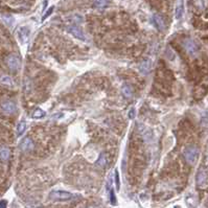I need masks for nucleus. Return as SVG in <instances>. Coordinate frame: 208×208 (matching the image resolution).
Returning a JSON list of instances; mask_svg holds the SVG:
<instances>
[{
	"mask_svg": "<svg viewBox=\"0 0 208 208\" xmlns=\"http://www.w3.org/2000/svg\"><path fill=\"white\" fill-rule=\"evenodd\" d=\"M46 115V112L44 110H42L41 108H37V109L34 110V112L32 113V117L35 119H40L43 118Z\"/></svg>",
	"mask_w": 208,
	"mask_h": 208,
	"instance_id": "16",
	"label": "nucleus"
},
{
	"mask_svg": "<svg viewBox=\"0 0 208 208\" xmlns=\"http://www.w3.org/2000/svg\"><path fill=\"white\" fill-rule=\"evenodd\" d=\"M110 202L113 205L116 204V197H115V192H114V189L111 188L110 189Z\"/></svg>",
	"mask_w": 208,
	"mask_h": 208,
	"instance_id": "21",
	"label": "nucleus"
},
{
	"mask_svg": "<svg viewBox=\"0 0 208 208\" xmlns=\"http://www.w3.org/2000/svg\"><path fill=\"white\" fill-rule=\"evenodd\" d=\"M114 178H115V185H116V189L119 190L120 189V180H119V173L118 169L114 170Z\"/></svg>",
	"mask_w": 208,
	"mask_h": 208,
	"instance_id": "20",
	"label": "nucleus"
},
{
	"mask_svg": "<svg viewBox=\"0 0 208 208\" xmlns=\"http://www.w3.org/2000/svg\"><path fill=\"white\" fill-rule=\"evenodd\" d=\"M106 163H107V158H106V154L105 153H102L101 156L98 157V159H97V161H96V166H98V167H105L106 166Z\"/></svg>",
	"mask_w": 208,
	"mask_h": 208,
	"instance_id": "17",
	"label": "nucleus"
},
{
	"mask_svg": "<svg viewBox=\"0 0 208 208\" xmlns=\"http://www.w3.org/2000/svg\"><path fill=\"white\" fill-rule=\"evenodd\" d=\"M152 22L155 26H156L157 29L159 30H163L165 29V22H164L163 18L160 16V15L158 14H154L153 15V18H152Z\"/></svg>",
	"mask_w": 208,
	"mask_h": 208,
	"instance_id": "8",
	"label": "nucleus"
},
{
	"mask_svg": "<svg viewBox=\"0 0 208 208\" xmlns=\"http://www.w3.org/2000/svg\"><path fill=\"white\" fill-rule=\"evenodd\" d=\"M11 157V151L10 148L7 147H1L0 148V160L2 162H8V159Z\"/></svg>",
	"mask_w": 208,
	"mask_h": 208,
	"instance_id": "11",
	"label": "nucleus"
},
{
	"mask_svg": "<svg viewBox=\"0 0 208 208\" xmlns=\"http://www.w3.org/2000/svg\"><path fill=\"white\" fill-rule=\"evenodd\" d=\"M18 39L19 41L22 43V44H25L27 43L30 36V29L29 27L27 26H21L19 29H18Z\"/></svg>",
	"mask_w": 208,
	"mask_h": 208,
	"instance_id": "7",
	"label": "nucleus"
},
{
	"mask_svg": "<svg viewBox=\"0 0 208 208\" xmlns=\"http://www.w3.org/2000/svg\"><path fill=\"white\" fill-rule=\"evenodd\" d=\"M184 157L189 164H195L199 157V150L194 145L186 147L184 150Z\"/></svg>",
	"mask_w": 208,
	"mask_h": 208,
	"instance_id": "1",
	"label": "nucleus"
},
{
	"mask_svg": "<svg viewBox=\"0 0 208 208\" xmlns=\"http://www.w3.org/2000/svg\"><path fill=\"white\" fill-rule=\"evenodd\" d=\"M0 83L2 84V85H4V86H7V87H14V81H13V79H12L11 76H8V75H2V76H0Z\"/></svg>",
	"mask_w": 208,
	"mask_h": 208,
	"instance_id": "13",
	"label": "nucleus"
},
{
	"mask_svg": "<svg viewBox=\"0 0 208 208\" xmlns=\"http://www.w3.org/2000/svg\"><path fill=\"white\" fill-rule=\"evenodd\" d=\"M5 63L8 67L13 71H18L21 67V61L20 58L16 55H10L5 58Z\"/></svg>",
	"mask_w": 208,
	"mask_h": 208,
	"instance_id": "3",
	"label": "nucleus"
},
{
	"mask_svg": "<svg viewBox=\"0 0 208 208\" xmlns=\"http://www.w3.org/2000/svg\"><path fill=\"white\" fill-rule=\"evenodd\" d=\"M111 183H112V181H111V179H108L107 181V190L109 191L111 189Z\"/></svg>",
	"mask_w": 208,
	"mask_h": 208,
	"instance_id": "24",
	"label": "nucleus"
},
{
	"mask_svg": "<svg viewBox=\"0 0 208 208\" xmlns=\"http://www.w3.org/2000/svg\"><path fill=\"white\" fill-rule=\"evenodd\" d=\"M135 114H136L135 109H134V108H132V109L129 111V114H128L129 118H130V119H133V118H134V117H135Z\"/></svg>",
	"mask_w": 208,
	"mask_h": 208,
	"instance_id": "23",
	"label": "nucleus"
},
{
	"mask_svg": "<svg viewBox=\"0 0 208 208\" xmlns=\"http://www.w3.org/2000/svg\"><path fill=\"white\" fill-rule=\"evenodd\" d=\"M67 30L71 34V35H73L74 37H75V38L82 40V41H85V40H86L84 33L77 26H70Z\"/></svg>",
	"mask_w": 208,
	"mask_h": 208,
	"instance_id": "9",
	"label": "nucleus"
},
{
	"mask_svg": "<svg viewBox=\"0 0 208 208\" xmlns=\"http://www.w3.org/2000/svg\"><path fill=\"white\" fill-rule=\"evenodd\" d=\"M122 93L126 98H130L133 95L132 87L128 85V84H125V85L122 87Z\"/></svg>",
	"mask_w": 208,
	"mask_h": 208,
	"instance_id": "15",
	"label": "nucleus"
},
{
	"mask_svg": "<svg viewBox=\"0 0 208 208\" xmlns=\"http://www.w3.org/2000/svg\"><path fill=\"white\" fill-rule=\"evenodd\" d=\"M0 108H1L2 112L8 114V115H12L17 112V106L14 101H3L0 104Z\"/></svg>",
	"mask_w": 208,
	"mask_h": 208,
	"instance_id": "6",
	"label": "nucleus"
},
{
	"mask_svg": "<svg viewBox=\"0 0 208 208\" xmlns=\"http://www.w3.org/2000/svg\"><path fill=\"white\" fill-rule=\"evenodd\" d=\"M26 127H27V125H26V122H20L19 123H18V126H17V136H21L24 133V131L26 130Z\"/></svg>",
	"mask_w": 208,
	"mask_h": 208,
	"instance_id": "19",
	"label": "nucleus"
},
{
	"mask_svg": "<svg viewBox=\"0 0 208 208\" xmlns=\"http://www.w3.org/2000/svg\"><path fill=\"white\" fill-rule=\"evenodd\" d=\"M184 47L186 49V51H187L190 55H192V57L197 55L199 54V51H200V47H199V45L192 39H186L184 41Z\"/></svg>",
	"mask_w": 208,
	"mask_h": 208,
	"instance_id": "5",
	"label": "nucleus"
},
{
	"mask_svg": "<svg viewBox=\"0 0 208 208\" xmlns=\"http://www.w3.org/2000/svg\"><path fill=\"white\" fill-rule=\"evenodd\" d=\"M49 198L57 201H68L74 198V195L66 190H54L50 192Z\"/></svg>",
	"mask_w": 208,
	"mask_h": 208,
	"instance_id": "2",
	"label": "nucleus"
},
{
	"mask_svg": "<svg viewBox=\"0 0 208 208\" xmlns=\"http://www.w3.org/2000/svg\"><path fill=\"white\" fill-rule=\"evenodd\" d=\"M93 2L97 8H105L109 5V0H93Z\"/></svg>",
	"mask_w": 208,
	"mask_h": 208,
	"instance_id": "18",
	"label": "nucleus"
},
{
	"mask_svg": "<svg viewBox=\"0 0 208 208\" xmlns=\"http://www.w3.org/2000/svg\"><path fill=\"white\" fill-rule=\"evenodd\" d=\"M0 207H7V201H0Z\"/></svg>",
	"mask_w": 208,
	"mask_h": 208,
	"instance_id": "25",
	"label": "nucleus"
},
{
	"mask_svg": "<svg viewBox=\"0 0 208 208\" xmlns=\"http://www.w3.org/2000/svg\"><path fill=\"white\" fill-rule=\"evenodd\" d=\"M151 67H152V63L150 60H147L144 62H142V63L139 65V70H140V72L147 74L150 72L151 70Z\"/></svg>",
	"mask_w": 208,
	"mask_h": 208,
	"instance_id": "12",
	"label": "nucleus"
},
{
	"mask_svg": "<svg viewBox=\"0 0 208 208\" xmlns=\"http://www.w3.org/2000/svg\"><path fill=\"white\" fill-rule=\"evenodd\" d=\"M182 15H183V0H178V1H177V5H176V12H175L176 19H181Z\"/></svg>",
	"mask_w": 208,
	"mask_h": 208,
	"instance_id": "14",
	"label": "nucleus"
},
{
	"mask_svg": "<svg viewBox=\"0 0 208 208\" xmlns=\"http://www.w3.org/2000/svg\"><path fill=\"white\" fill-rule=\"evenodd\" d=\"M20 147H21V148H22V151L29 152L34 148V142L29 137H25L22 141H21Z\"/></svg>",
	"mask_w": 208,
	"mask_h": 208,
	"instance_id": "10",
	"label": "nucleus"
},
{
	"mask_svg": "<svg viewBox=\"0 0 208 208\" xmlns=\"http://www.w3.org/2000/svg\"><path fill=\"white\" fill-rule=\"evenodd\" d=\"M54 10H55V7H51L50 8H49V10H48V11L45 13L44 16H43V18H42V21H44V20L46 19V18H48L49 16H50V15L52 14V12H54Z\"/></svg>",
	"mask_w": 208,
	"mask_h": 208,
	"instance_id": "22",
	"label": "nucleus"
},
{
	"mask_svg": "<svg viewBox=\"0 0 208 208\" xmlns=\"http://www.w3.org/2000/svg\"><path fill=\"white\" fill-rule=\"evenodd\" d=\"M197 185L199 188H206L207 186V169L201 166L197 173Z\"/></svg>",
	"mask_w": 208,
	"mask_h": 208,
	"instance_id": "4",
	"label": "nucleus"
}]
</instances>
